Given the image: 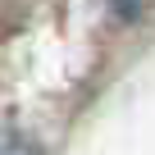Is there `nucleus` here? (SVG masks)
I'll list each match as a JSON object with an SVG mask.
<instances>
[{
  "label": "nucleus",
  "instance_id": "2",
  "mask_svg": "<svg viewBox=\"0 0 155 155\" xmlns=\"http://www.w3.org/2000/svg\"><path fill=\"white\" fill-rule=\"evenodd\" d=\"M141 5H146V0H110V9H114L119 18H137V14H141Z\"/></svg>",
  "mask_w": 155,
  "mask_h": 155
},
{
  "label": "nucleus",
  "instance_id": "1",
  "mask_svg": "<svg viewBox=\"0 0 155 155\" xmlns=\"http://www.w3.org/2000/svg\"><path fill=\"white\" fill-rule=\"evenodd\" d=\"M0 155H41L28 137H18V132H5L0 128Z\"/></svg>",
  "mask_w": 155,
  "mask_h": 155
}]
</instances>
